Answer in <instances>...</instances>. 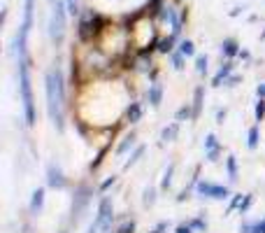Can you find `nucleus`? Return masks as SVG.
Wrapping results in <instances>:
<instances>
[{"instance_id": "f257e3e1", "label": "nucleus", "mask_w": 265, "mask_h": 233, "mask_svg": "<svg viewBox=\"0 0 265 233\" xmlns=\"http://www.w3.org/2000/svg\"><path fill=\"white\" fill-rule=\"evenodd\" d=\"M47 108L52 121L63 128V75L61 70H49L47 72Z\"/></svg>"}, {"instance_id": "f03ea898", "label": "nucleus", "mask_w": 265, "mask_h": 233, "mask_svg": "<svg viewBox=\"0 0 265 233\" xmlns=\"http://www.w3.org/2000/svg\"><path fill=\"white\" fill-rule=\"evenodd\" d=\"M19 75H21V96H24V110H26L28 126L35 124V105H33V89L28 77V58H19Z\"/></svg>"}, {"instance_id": "7ed1b4c3", "label": "nucleus", "mask_w": 265, "mask_h": 233, "mask_svg": "<svg viewBox=\"0 0 265 233\" xmlns=\"http://www.w3.org/2000/svg\"><path fill=\"white\" fill-rule=\"evenodd\" d=\"M65 14H68V7L63 0H53L52 2V21H49V33H52V40L56 45L63 42V35H65Z\"/></svg>"}, {"instance_id": "20e7f679", "label": "nucleus", "mask_w": 265, "mask_h": 233, "mask_svg": "<svg viewBox=\"0 0 265 233\" xmlns=\"http://www.w3.org/2000/svg\"><path fill=\"white\" fill-rule=\"evenodd\" d=\"M98 26H100V17L88 12L86 17L80 21V37L81 40H91V37L98 33Z\"/></svg>"}, {"instance_id": "39448f33", "label": "nucleus", "mask_w": 265, "mask_h": 233, "mask_svg": "<svg viewBox=\"0 0 265 233\" xmlns=\"http://www.w3.org/2000/svg\"><path fill=\"white\" fill-rule=\"evenodd\" d=\"M198 194L216 198V201H223V198L230 196V191L226 187H216V184H210V182H200V184H198Z\"/></svg>"}, {"instance_id": "423d86ee", "label": "nucleus", "mask_w": 265, "mask_h": 233, "mask_svg": "<svg viewBox=\"0 0 265 233\" xmlns=\"http://www.w3.org/2000/svg\"><path fill=\"white\" fill-rule=\"evenodd\" d=\"M96 222L100 229H109V224H112V201L109 198H103L100 201V210H98V217H96Z\"/></svg>"}, {"instance_id": "0eeeda50", "label": "nucleus", "mask_w": 265, "mask_h": 233, "mask_svg": "<svg viewBox=\"0 0 265 233\" xmlns=\"http://www.w3.org/2000/svg\"><path fill=\"white\" fill-rule=\"evenodd\" d=\"M47 182H49V187H53V189L65 187V179H63V173L58 171V168H53V166H49V177H47Z\"/></svg>"}, {"instance_id": "6e6552de", "label": "nucleus", "mask_w": 265, "mask_h": 233, "mask_svg": "<svg viewBox=\"0 0 265 233\" xmlns=\"http://www.w3.org/2000/svg\"><path fill=\"white\" fill-rule=\"evenodd\" d=\"M42 203H44V189H35V194H33V201H30V210H33V212H40Z\"/></svg>"}, {"instance_id": "1a4fd4ad", "label": "nucleus", "mask_w": 265, "mask_h": 233, "mask_svg": "<svg viewBox=\"0 0 265 233\" xmlns=\"http://www.w3.org/2000/svg\"><path fill=\"white\" fill-rule=\"evenodd\" d=\"M221 52H223L226 56H235V54H239L238 42H235V40H223V45H221Z\"/></svg>"}, {"instance_id": "9d476101", "label": "nucleus", "mask_w": 265, "mask_h": 233, "mask_svg": "<svg viewBox=\"0 0 265 233\" xmlns=\"http://www.w3.org/2000/svg\"><path fill=\"white\" fill-rule=\"evenodd\" d=\"M239 233H265V219L256 222V224H244L239 229Z\"/></svg>"}, {"instance_id": "9b49d317", "label": "nucleus", "mask_w": 265, "mask_h": 233, "mask_svg": "<svg viewBox=\"0 0 265 233\" xmlns=\"http://www.w3.org/2000/svg\"><path fill=\"white\" fill-rule=\"evenodd\" d=\"M230 70H233V63H226V65H223V68H221V70L216 72V77H214V82H212L214 87H221V82L228 77V72H230Z\"/></svg>"}, {"instance_id": "f8f14e48", "label": "nucleus", "mask_w": 265, "mask_h": 233, "mask_svg": "<svg viewBox=\"0 0 265 233\" xmlns=\"http://www.w3.org/2000/svg\"><path fill=\"white\" fill-rule=\"evenodd\" d=\"M179 54L193 56L195 54V45L191 42V40H182V42H179Z\"/></svg>"}, {"instance_id": "ddd939ff", "label": "nucleus", "mask_w": 265, "mask_h": 233, "mask_svg": "<svg viewBox=\"0 0 265 233\" xmlns=\"http://www.w3.org/2000/svg\"><path fill=\"white\" fill-rule=\"evenodd\" d=\"M160 96H163V89H160L159 84H154V87L149 89V103H151V105H159Z\"/></svg>"}, {"instance_id": "4468645a", "label": "nucleus", "mask_w": 265, "mask_h": 233, "mask_svg": "<svg viewBox=\"0 0 265 233\" xmlns=\"http://www.w3.org/2000/svg\"><path fill=\"white\" fill-rule=\"evenodd\" d=\"M177 131H179V124H172L170 128H165V131H163V135H160V138L170 143V140H175V138H177Z\"/></svg>"}, {"instance_id": "2eb2a0df", "label": "nucleus", "mask_w": 265, "mask_h": 233, "mask_svg": "<svg viewBox=\"0 0 265 233\" xmlns=\"http://www.w3.org/2000/svg\"><path fill=\"white\" fill-rule=\"evenodd\" d=\"M140 116H142L140 105H137V103H131V108H128V119H131V121H137Z\"/></svg>"}, {"instance_id": "dca6fc26", "label": "nucleus", "mask_w": 265, "mask_h": 233, "mask_svg": "<svg viewBox=\"0 0 265 233\" xmlns=\"http://www.w3.org/2000/svg\"><path fill=\"white\" fill-rule=\"evenodd\" d=\"M65 7H68L70 17H77L80 14V0H65Z\"/></svg>"}, {"instance_id": "f3484780", "label": "nucleus", "mask_w": 265, "mask_h": 233, "mask_svg": "<svg viewBox=\"0 0 265 233\" xmlns=\"http://www.w3.org/2000/svg\"><path fill=\"white\" fill-rule=\"evenodd\" d=\"M228 175H230V179H238V163H235V156H228Z\"/></svg>"}, {"instance_id": "a211bd4d", "label": "nucleus", "mask_w": 265, "mask_h": 233, "mask_svg": "<svg viewBox=\"0 0 265 233\" xmlns=\"http://www.w3.org/2000/svg\"><path fill=\"white\" fill-rule=\"evenodd\" d=\"M249 147H251V149H256L258 147V128L256 126L249 131Z\"/></svg>"}, {"instance_id": "6ab92c4d", "label": "nucleus", "mask_w": 265, "mask_h": 233, "mask_svg": "<svg viewBox=\"0 0 265 233\" xmlns=\"http://www.w3.org/2000/svg\"><path fill=\"white\" fill-rule=\"evenodd\" d=\"M172 42H175V35L168 37V40H160V42H159V52H163V54L170 52V49H172Z\"/></svg>"}, {"instance_id": "aec40b11", "label": "nucleus", "mask_w": 265, "mask_h": 233, "mask_svg": "<svg viewBox=\"0 0 265 233\" xmlns=\"http://www.w3.org/2000/svg\"><path fill=\"white\" fill-rule=\"evenodd\" d=\"M132 145H135V135H128V138H126V140H124V143H121V147H119V154L128 152V149H131Z\"/></svg>"}, {"instance_id": "412c9836", "label": "nucleus", "mask_w": 265, "mask_h": 233, "mask_svg": "<svg viewBox=\"0 0 265 233\" xmlns=\"http://www.w3.org/2000/svg\"><path fill=\"white\" fill-rule=\"evenodd\" d=\"M195 70L200 72V75L207 70V56H198V58H195Z\"/></svg>"}, {"instance_id": "4be33fe9", "label": "nucleus", "mask_w": 265, "mask_h": 233, "mask_svg": "<svg viewBox=\"0 0 265 233\" xmlns=\"http://www.w3.org/2000/svg\"><path fill=\"white\" fill-rule=\"evenodd\" d=\"M172 171H175V166H170L168 171H165V175H163V182H160V187L163 189L170 187V182H172Z\"/></svg>"}, {"instance_id": "5701e85b", "label": "nucleus", "mask_w": 265, "mask_h": 233, "mask_svg": "<svg viewBox=\"0 0 265 233\" xmlns=\"http://www.w3.org/2000/svg\"><path fill=\"white\" fill-rule=\"evenodd\" d=\"M200 103H203V89H195V110H193L195 116H198V112H200Z\"/></svg>"}, {"instance_id": "b1692460", "label": "nucleus", "mask_w": 265, "mask_h": 233, "mask_svg": "<svg viewBox=\"0 0 265 233\" xmlns=\"http://www.w3.org/2000/svg\"><path fill=\"white\" fill-rule=\"evenodd\" d=\"M263 116H265V103H263V98L258 100V105H256V119L258 121H263Z\"/></svg>"}, {"instance_id": "393cba45", "label": "nucleus", "mask_w": 265, "mask_h": 233, "mask_svg": "<svg viewBox=\"0 0 265 233\" xmlns=\"http://www.w3.org/2000/svg\"><path fill=\"white\" fill-rule=\"evenodd\" d=\"M154 201H156V191H154V189H147V191H144V203L151 205Z\"/></svg>"}, {"instance_id": "a878e982", "label": "nucleus", "mask_w": 265, "mask_h": 233, "mask_svg": "<svg viewBox=\"0 0 265 233\" xmlns=\"http://www.w3.org/2000/svg\"><path fill=\"white\" fill-rule=\"evenodd\" d=\"M172 65H175L177 70H182V68H184V54H175V58H172Z\"/></svg>"}, {"instance_id": "bb28decb", "label": "nucleus", "mask_w": 265, "mask_h": 233, "mask_svg": "<svg viewBox=\"0 0 265 233\" xmlns=\"http://www.w3.org/2000/svg\"><path fill=\"white\" fill-rule=\"evenodd\" d=\"M205 147H207V149H216V135H207V140H205Z\"/></svg>"}, {"instance_id": "cd10ccee", "label": "nucleus", "mask_w": 265, "mask_h": 233, "mask_svg": "<svg viewBox=\"0 0 265 233\" xmlns=\"http://www.w3.org/2000/svg\"><path fill=\"white\" fill-rule=\"evenodd\" d=\"M188 116H191V110L188 108H182L179 112H177V119H188Z\"/></svg>"}, {"instance_id": "c85d7f7f", "label": "nucleus", "mask_w": 265, "mask_h": 233, "mask_svg": "<svg viewBox=\"0 0 265 233\" xmlns=\"http://www.w3.org/2000/svg\"><path fill=\"white\" fill-rule=\"evenodd\" d=\"M142 152H144V147H140L137 152L132 154V159H131V161H128V166H131V163H135V161H137V159H140V156H142Z\"/></svg>"}, {"instance_id": "c756f323", "label": "nucleus", "mask_w": 265, "mask_h": 233, "mask_svg": "<svg viewBox=\"0 0 265 233\" xmlns=\"http://www.w3.org/2000/svg\"><path fill=\"white\" fill-rule=\"evenodd\" d=\"M132 229H135V224L131 222V224H124V226H121V231H119V233H132Z\"/></svg>"}, {"instance_id": "7c9ffc66", "label": "nucleus", "mask_w": 265, "mask_h": 233, "mask_svg": "<svg viewBox=\"0 0 265 233\" xmlns=\"http://www.w3.org/2000/svg\"><path fill=\"white\" fill-rule=\"evenodd\" d=\"M249 203H251V196H247V198H244V203H239V212H244V210H247V207H249Z\"/></svg>"}, {"instance_id": "2f4dec72", "label": "nucleus", "mask_w": 265, "mask_h": 233, "mask_svg": "<svg viewBox=\"0 0 265 233\" xmlns=\"http://www.w3.org/2000/svg\"><path fill=\"white\" fill-rule=\"evenodd\" d=\"M191 226H193V229H205V222H203V219H195Z\"/></svg>"}, {"instance_id": "473e14b6", "label": "nucleus", "mask_w": 265, "mask_h": 233, "mask_svg": "<svg viewBox=\"0 0 265 233\" xmlns=\"http://www.w3.org/2000/svg\"><path fill=\"white\" fill-rule=\"evenodd\" d=\"M256 93H258V96H261V98H265V84H261V87H258V89H256Z\"/></svg>"}, {"instance_id": "72a5a7b5", "label": "nucleus", "mask_w": 265, "mask_h": 233, "mask_svg": "<svg viewBox=\"0 0 265 233\" xmlns=\"http://www.w3.org/2000/svg\"><path fill=\"white\" fill-rule=\"evenodd\" d=\"M177 233H191V226H179V229H177Z\"/></svg>"}, {"instance_id": "f704fd0d", "label": "nucleus", "mask_w": 265, "mask_h": 233, "mask_svg": "<svg viewBox=\"0 0 265 233\" xmlns=\"http://www.w3.org/2000/svg\"><path fill=\"white\" fill-rule=\"evenodd\" d=\"M239 205V196H235L233 198V203H230V210H233V207H238Z\"/></svg>"}, {"instance_id": "c9c22d12", "label": "nucleus", "mask_w": 265, "mask_h": 233, "mask_svg": "<svg viewBox=\"0 0 265 233\" xmlns=\"http://www.w3.org/2000/svg\"><path fill=\"white\" fill-rule=\"evenodd\" d=\"M238 82H239V77H230V80H228V87H235Z\"/></svg>"}, {"instance_id": "e433bc0d", "label": "nucleus", "mask_w": 265, "mask_h": 233, "mask_svg": "<svg viewBox=\"0 0 265 233\" xmlns=\"http://www.w3.org/2000/svg\"><path fill=\"white\" fill-rule=\"evenodd\" d=\"M223 116H226V112H221V110H219V112H216V119H219V124H223Z\"/></svg>"}, {"instance_id": "4c0bfd02", "label": "nucleus", "mask_w": 265, "mask_h": 233, "mask_svg": "<svg viewBox=\"0 0 265 233\" xmlns=\"http://www.w3.org/2000/svg\"><path fill=\"white\" fill-rule=\"evenodd\" d=\"M151 233H159V231H151Z\"/></svg>"}, {"instance_id": "58836bf2", "label": "nucleus", "mask_w": 265, "mask_h": 233, "mask_svg": "<svg viewBox=\"0 0 265 233\" xmlns=\"http://www.w3.org/2000/svg\"><path fill=\"white\" fill-rule=\"evenodd\" d=\"M263 37H265V33H263Z\"/></svg>"}]
</instances>
